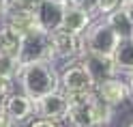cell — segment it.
<instances>
[{"mask_svg":"<svg viewBox=\"0 0 133 127\" xmlns=\"http://www.w3.org/2000/svg\"><path fill=\"white\" fill-rule=\"evenodd\" d=\"M2 20H4V24H9L11 28L17 30L22 37L28 35V32L41 30L39 28V22H37V15H35V9L9 4V7H6V11L2 13Z\"/></svg>","mask_w":133,"mask_h":127,"instance_id":"10","label":"cell"},{"mask_svg":"<svg viewBox=\"0 0 133 127\" xmlns=\"http://www.w3.org/2000/svg\"><path fill=\"white\" fill-rule=\"evenodd\" d=\"M79 63L86 67V71L90 73V78H92L95 84L103 82L107 78H114L116 73V67H114V61L112 56H105V54H97V52H88L84 50L79 56Z\"/></svg>","mask_w":133,"mask_h":127,"instance_id":"8","label":"cell"},{"mask_svg":"<svg viewBox=\"0 0 133 127\" xmlns=\"http://www.w3.org/2000/svg\"><path fill=\"white\" fill-rule=\"evenodd\" d=\"M30 127H58V123H54V121H47V118H37V121H32L30 123Z\"/></svg>","mask_w":133,"mask_h":127,"instance_id":"22","label":"cell"},{"mask_svg":"<svg viewBox=\"0 0 133 127\" xmlns=\"http://www.w3.org/2000/svg\"><path fill=\"white\" fill-rule=\"evenodd\" d=\"M60 90L66 97H79L95 90L92 78L79 61H73V65L64 67V71L60 73Z\"/></svg>","mask_w":133,"mask_h":127,"instance_id":"4","label":"cell"},{"mask_svg":"<svg viewBox=\"0 0 133 127\" xmlns=\"http://www.w3.org/2000/svg\"><path fill=\"white\" fill-rule=\"evenodd\" d=\"M90 104H92V114H95L97 127H105L114 116V108L110 104H105L101 97H97L95 93H92V97H90Z\"/></svg>","mask_w":133,"mask_h":127,"instance_id":"17","label":"cell"},{"mask_svg":"<svg viewBox=\"0 0 133 127\" xmlns=\"http://www.w3.org/2000/svg\"><path fill=\"white\" fill-rule=\"evenodd\" d=\"M92 93H88V95H79V97H69L66 121H69L71 127H97L95 114H92V104H90Z\"/></svg>","mask_w":133,"mask_h":127,"instance_id":"9","label":"cell"},{"mask_svg":"<svg viewBox=\"0 0 133 127\" xmlns=\"http://www.w3.org/2000/svg\"><path fill=\"white\" fill-rule=\"evenodd\" d=\"M15 80L22 86V93L26 97H30L32 101H37L43 95H47V93H54L60 88V75H58L56 67L49 61L19 63Z\"/></svg>","mask_w":133,"mask_h":127,"instance_id":"1","label":"cell"},{"mask_svg":"<svg viewBox=\"0 0 133 127\" xmlns=\"http://www.w3.org/2000/svg\"><path fill=\"white\" fill-rule=\"evenodd\" d=\"M6 7H9V0H0V17H2V13L6 11Z\"/></svg>","mask_w":133,"mask_h":127,"instance_id":"26","label":"cell"},{"mask_svg":"<svg viewBox=\"0 0 133 127\" xmlns=\"http://www.w3.org/2000/svg\"><path fill=\"white\" fill-rule=\"evenodd\" d=\"M120 7H122L124 11H127V15H129V17H131V22H133V0H127V2H122Z\"/></svg>","mask_w":133,"mask_h":127,"instance_id":"25","label":"cell"},{"mask_svg":"<svg viewBox=\"0 0 133 127\" xmlns=\"http://www.w3.org/2000/svg\"><path fill=\"white\" fill-rule=\"evenodd\" d=\"M62 11H64V4L54 2V0H41V2L35 7V15H37L39 28L45 30V32L58 30L60 28V22H62Z\"/></svg>","mask_w":133,"mask_h":127,"instance_id":"12","label":"cell"},{"mask_svg":"<svg viewBox=\"0 0 133 127\" xmlns=\"http://www.w3.org/2000/svg\"><path fill=\"white\" fill-rule=\"evenodd\" d=\"M54 2H60V4H69V2H73V0H54Z\"/></svg>","mask_w":133,"mask_h":127,"instance_id":"27","label":"cell"},{"mask_svg":"<svg viewBox=\"0 0 133 127\" xmlns=\"http://www.w3.org/2000/svg\"><path fill=\"white\" fill-rule=\"evenodd\" d=\"M66 112H69V97L60 88L54 93H47L35 101V114H39L41 118H47V121L62 123L66 121Z\"/></svg>","mask_w":133,"mask_h":127,"instance_id":"5","label":"cell"},{"mask_svg":"<svg viewBox=\"0 0 133 127\" xmlns=\"http://www.w3.org/2000/svg\"><path fill=\"white\" fill-rule=\"evenodd\" d=\"M39 2H41V0H9V4H15V7H26V9H35Z\"/></svg>","mask_w":133,"mask_h":127,"instance_id":"21","label":"cell"},{"mask_svg":"<svg viewBox=\"0 0 133 127\" xmlns=\"http://www.w3.org/2000/svg\"><path fill=\"white\" fill-rule=\"evenodd\" d=\"M0 127H15V123H13L4 112H0Z\"/></svg>","mask_w":133,"mask_h":127,"instance_id":"23","label":"cell"},{"mask_svg":"<svg viewBox=\"0 0 133 127\" xmlns=\"http://www.w3.org/2000/svg\"><path fill=\"white\" fill-rule=\"evenodd\" d=\"M90 24H92V17H90V11L88 9H84V7H79V4H73V2L64 4L62 22H60V28L62 30L82 37Z\"/></svg>","mask_w":133,"mask_h":127,"instance_id":"11","label":"cell"},{"mask_svg":"<svg viewBox=\"0 0 133 127\" xmlns=\"http://www.w3.org/2000/svg\"><path fill=\"white\" fill-rule=\"evenodd\" d=\"M19 63H35V61H49V32L35 30L22 37Z\"/></svg>","mask_w":133,"mask_h":127,"instance_id":"6","label":"cell"},{"mask_svg":"<svg viewBox=\"0 0 133 127\" xmlns=\"http://www.w3.org/2000/svg\"><path fill=\"white\" fill-rule=\"evenodd\" d=\"M13 93V80H6V78H0V104L6 99V95Z\"/></svg>","mask_w":133,"mask_h":127,"instance_id":"20","label":"cell"},{"mask_svg":"<svg viewBox=\"0 0 133 127\" xmlns=\"http://www.w3.org/2000/svg\"><path fill=\"white\" fill-rule=\"evenodd\" d=\"M19 69V58L17 56H9V54H0V78L6 80H15Z\"/></svg>","mask_w":133,"mask_h":127,"instance_id":"18","label":"cell"},{"mask_svg":"<svg viewBox=\"0 0 133 127\" xmlns=\"http://www.w3.org/2000/svg\"><path fill=\"white\" fill-rule=\"evenodd\" d=\"M129 127H133V123H131V125H129Z\"/></svg>","mask_w":133,"mask_h":127,"instance_id":"29","label":"cell"},{"mask_svg":"<svg viewBox=\"0 0 133 127\" xmlns=\"http://www.w3.org/2000/svg\"><path fill=\"white\" fill-rule=\"evenodd\" d=\"M122 2H127V0H120V4H122Z\"/></svg>","mask_w":133,"mask_h":127,"instance_id":"28","label":"cell"},{"mask_svg":"<svg viewBox=\"0 0 133 127\" xmlns=\"http://www.w3.org/2000/svg\"><path fill=\"white\" fill-rule=\"evenodd\" d=\"M95 95L101 97L105 104H110L112 108L124 104V101L129 99V93H127V84H124L122 80H118L114 75V78H107L103 82L95 84Z\"/></svg>","mask_w":133,"mask_h":127,"instance_id":"13","label":"cell"},{"mask_svg":"<svg viewBox=\"0 0 133 127\" xmlns=\"http://www.w3.org/2000/svg\"><path fill=\"white\" fill-rule=\"evenodd\" d=\"M82 41H84V50H88V52L112 56L120 39H118V35L114 32V28L103 17V20L90 24V26L86 28V32L82 35Z\"/></svg>","mask_w":133,"mask_h":127,"instance_id":"2","label":"cell"},{"mask_svg":"<svg viewBox=\"0 0 133 127\" xmlns=\"http://www.w3.org/2000/svg\"><path fill=\"white\" fill-rule=\"evenodd\" d=\"M92 7L101 15H107V13H112L114 9L120 7V0H92Z\"/></svg>","mask_w":133,"mask_h":127,"instance_id":"19","label":"cell"},{"mask_svg":"<svg viewBox=\"0 0 133 127\" xmlns=\"http://www.w3.org/2000/svg\"><path fill=\"white\" fill-rule=\"evenodd\" d=\"M103 17H105V22L114 28V32L118 35V39H129V37H133V22H131V17L127 15V11H124L122 7L114 9L112 13L103 15Z\"/></svg>","mask_w":133,"mask_h":127,"instance_id":"15","label":"cell"},{"mask_svg":"<svg viewBox=\"0 0 133 127\" xmlns=\"http://www.w3.org/2000/svg\"><path fill=\"white\" fill-rule=\"evenodd\" d=\"M19 50H22V35L9 24H2L0 26V54L19 56Z\"/></svg>","mask_w":133,"mask_h":127,"instance_id":"16","label":"cell"},{"mask_svg":"<svg viewBox=\"0 0 133 127\" xmlns=\"http://www.w3.org/2000/svg\"><path fill=\"white\" fill-rule=\"evenodd\" d=\"M0 112H4L15 123V127H17L22 123H28L35 116V101L30 97H26L24 93H11L0 104Z\"/></svg>","mask_w":133,"mask_h":127,"instance_id":"7","label":"cell"},{"mask_svg":"<svg viewBox=\"0 0 133 127\" xmlns=\"http://www.w3.org/2000/svg\"><path fill=\"white\" fill-rule=\"evenodd\" d=\"M129 75V78H127V82H124V84H127V93H129V99L133 101V71L131 73H127Z\"/></svg>","mask_w":133,"mask_h":127,"instance_id":"24","label":"cell"},{"mask_svg":"<svg viewBox=\"0 0 133 127\" xmlns=\"http://www.w3.org/2000/svg\"><path fill=\"white\" fill-rule=\"evenodd\" d=\"M84 52V41L62 28L49 32V63L54 61H79Z\"/></svg>","mask_w":133,"mask_h":127,"instance_id":"3","label":"cell"},{"mask_svg":"<svg viewBox=\"0 0 133 127\" xmlns=\"http://www.w3.org/2000/svg\"><path fill=\"white\" fill-rule=\"evenodd\" d=\"M112 61L116 67V73H131L133 71V37L120 39L116 45Z\"/></svg>","mask_w":133,"mask_h":127,"instance_id":"14","label":"cell"}]
</instances>
